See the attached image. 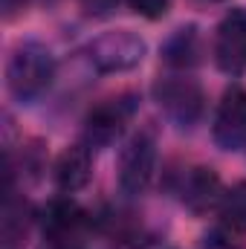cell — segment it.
Instances as JSON below:
<instances>
[{
	"label": "cell",
	"mask_w": 246,
	"mask_h": 249,
	"mask_svg": "<svg viewBox=\"0 0 246 249\" xmlns=\"http://www.w3.org/2000/svg\"><path fill=\"white\" fill-rule=\"evenodd\" d=\"M84 223V212L78 209V203L58 197L44 209V235L53 244H67L70 238H75V232Z\"/></svg>",
	"instance_id": "30bf717a"
},
{
	"label": "cell",
	"mask_w": 246,
	"mask_h": 249,
	"mask_svg": "<svg viewBox=\"0 0 246 249\" xmlns=\"http://www.w3.org/2000/svg\"><path fill=\"white\" fill-rule=\"evenodd\" d=\"M211 139L220 151H241L246 148V87L232 84L217 110H214V122H211Z\"/></svg>",
	"instance_id": "5b68a950"
},
{
	"label": "cell",
	"mask_w": 246,
	"mask_h": 249,
	"mask_svg": "<svg viewBox=\"0 0 246 249\" xmlns=\"http://www.w3.org/2000/svg\"><path fill=\"white\" fill-rule=\"evenodd\" d=\"M154 102L157 107L165 113V119L177 127H194V124L203 119V110H206V93L203 87L188 78V75H165V78H157L154 84Z\"/></svg>",
	"instance_id": "7a4b0ae2"
},
{
	"label": "cell",
	"mask_w": 246,
	"mask_h": 249,
	"mask_svg": "<svg viewBox=\"0 0 246 249\" xmlns=\"http://www.w3.org/2000/svg\"><path fill=\"white\" fill-rule=\"evenodd\" d=\"M26 226H29V212L26 203L15 200L12 194L3 203V226H0V247L3 249H20L26 244Z\"/></svg>",
	"instance_id": "4fadbf2b"
},
{
	"label": "cell",
	"mask_w": 246,
	"mask_h": 249,
	"mask_svg": "<svg viewBox=\"0 0 246 249\" xmlns=\"http://www.w3.org/2000/svg\"><path fill=\"white\" fill-rule=\"evenodd\" d=\"M119 188L127 197L145 194L157 171V139L148 130L133 133L119 151Z\"/></svg>",
	"instance_id": "277c9868"
},
{
	"label": "cell",
	"mask_w": 246,
	"mask_h": 249,
	"mask_svg": "<svg viewBox=\"0 0 246 249\" xmlns=\"http://www.w3.org/2000/svg\"><path fill=\"white\" fill-rule=\"evenodd\" d=\"M93 177V154H90V145H70L64 148L53 165V180L55 186L72 194V191H81V188L90 183Z\"/></svg>",
	"instance_id": "9c48e42d"
},
{
	"label": "cell",
	"mask_w": 246,
	"mask_h": 249,
	"mask_svg": "<svg viewBox=\"0 0 246 249\" xmlns=\"http://www.w3.org/2000/svg\"><path fill=\"white\" fill-rule=\"evenodd\" d=\"M145 53H148V44L136 32L110 29V32L96 35L87 44V64L102 75H113V72H127L139 67Z\"/></svg>",
	"instance_id": "3957f363"
},
{
	"label": "cell",
	"mask_w": 246,
	"mask_h": 249,
	"mask_svg": "<svg viewBox=\"0 0 246 249\" xmlns=\"http://www.w3.org/2000/svg\"><path fill=\"white\" fill-rule=\"evenodd\" d=\"M136 110V96H119V99H107L99 107L90 110L87 122H84V145L90 148H107L110 142L119 139L124 124L130 122Z\"/></svg>",
	"instance_id": "8992f818"
},
{
	"label": "cell",
	"mask_w": 246,
	"mask_h": 249,
	"mask_svg": "<svg viewBox=\"0 0 246 249\" xmlns=\"http://www.w3.org/2000/svg\"><path fill=\"white\" fill-rule=\"evenodd\" d=\"M209 3H223V0H209Z\"/></svg>",
	"instance_id": "2e32d148"
},
{
	"label": "cell",
	"mask_w": 246,
	"mask_h": 249,
	"mask_svg": "<svg viewBox=\"0 0 246 249\" xmlns=\"http://www.w3.org/2000/svg\"><path fill=\"white\" fill-rule=\"evenodd\" d=\"M214 61L226 75L246 72V9L238 6L223 15L214 35Z\"/></svg>",
	"instance_id": "52a82bcc"
},
{
	"label": "cell",
	"mask_w": 246,
	"mask_h": 249,
	"mask_svg": "<svg viewBox=\"0 0 246 249\" xmlns=\"http://www.w3.org/2000/svg\"><path fill=\"white\" fill-rule=\"evenodd\" d=\"M203 249H241V244L235 241V235H229L226 229H217L206 238V247Z\"/></svg>",
	"instance_id": "9a60e30c"
},
{
	"label": "cell",
	"mask_w": 246,
	"mask_h": 249,
	"mask_svg": "<svg viewBox=\"0 0 246 249\" xmlns=\"http://www.w3.org/2000/svg\"><path fill=\"white\" fill-rule=\"evenodd\" d=\"M162 58H165L168 67H174V70L194 67V64L200 61V35H197V29L194 26L177 29L165 41V47H162Z\"/></svg>",
	"instance_id": "8fae6325"
},
{
	"label": "cell",
	"mask_w": 246,
	"mask_h": 249,
	"mask_svg": "<svg viewBox=\"0 0 246 249\" xmlns=\"http://www.w3.org/2000/svg\"><path fill=\"white\" fill-rule=\"evenodd\" d=\"M55 81V55L38 44V41H23L12 50L6 61V87L15 102L32 105L38 102Z\"/></svg>",
	"instance_id": "6da1fadb"
},
{
	"label": "cell",
	"mask_w": 246,
	"mask_h": 249,
	"mask_svg": "<svg viewBox=\"0 0 246 249\" xmlns=\"http://www.w3.org/2000/svg\"><path fill=\"white\" fill-rule=\"evenodd\" d=\"M220 197H223V186H220L217 171H211L206 165H194L183 174L180 200L191 214H209L211 209L220 206Z\"/></svg>",
	"instance_id": "ba28073f"
},
{
	"label": "cell",
	"mask_w": 246,
	"mask_h": 249,
	"mask_svg": "<svg viewBox=\"0 0 246 249\" xmlns=\"http://www.w3.org/2000/svg\"><path fill=\"white\" fill-rule=\"evenodd\" d=\"M217 214H220V229H226L235 238L246 235V180L223 191Z\"/></svg>",
	"instance_id": "7c38bea8"
},
{
	"label": "cell",
	"mask_w": 246,
	"mask_h": 249,
	"mask_svg": "<svg viewBox=\"0 0 246 249\" xmlns=\"http://www.w3.org/2000/svg\"><path fill=\"white\" fill-rule=\"evenodd\" d=\"M124 6H127L133 15L145 18V20H159V18L168 15L171 0H124Z\"/></svg>",
	"instance_id": "5bb4252c"
}]
</instances>
